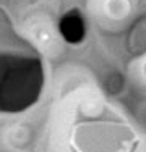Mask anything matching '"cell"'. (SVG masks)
Masks as SVG:
<instances>
[{"instance_id":"cell-1","label":"cell","mask_w":146,"mask_h":152,"mask_svg":"<svg viewBox=\"0 0 146 152\" xmlns=\"http://www.w3.org/2000/svg\"><path fill=\"white\" fill-rule=\"evenodd\" d=\"M104 12L109 18L120 20L130 13V0H105Z\"/></svg>"}]
</instances>
